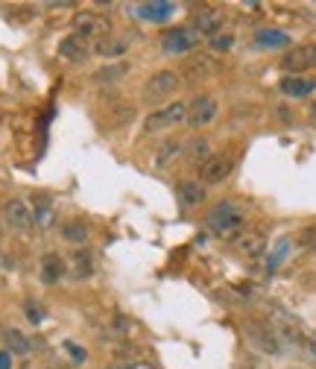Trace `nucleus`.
<instances>
[{
    "mask_svg": "<svg viewBox=\"0 0 316 369\" xmlns=\"http://www.w3.org/2000/svg\"><path fill=\"white\" fill-rule=\"evenodd\" d=\"M246 223V214L238 203H220L208 211V229L217 234V238H238L240 229Z\"/></svg>",
    "mask_w": 316,
    "mask_h": 369,
    "instance_id": "f257e3e1",
    "label": "nucleus"
},
{
    "mask_svg": "<svg viewBox=\"0 0 316 369\" xmlns=\"http://www.w3.org/2000/svg\"><path fill=\"white\" fill-rule=\"evenodd\" d=\"M74 32H76V39H82V41L91 39L97 44V41L111 36V21L97 12H79L74 18Z\"/></svg>",
    "mask_w": 316,
    "mask_h": 369,
    "instance_id": "f03ea898",
    "label": "nucleus"
},
{
    "mask_svg": "<svg viewBox=\"0 0 316 369\" xmlns=\"http://www.w3.org/2000/svg\"><path fill=\"white\" fill-rule=\"evenodd\" d=\"M188 123V103H167L164 109L153 112L144 121V132H161V129H170V126H181Z\"/></svg>",
    "mask_w": 316,
    "mask_h": 369,
    "instance_id": "7ed1b4c3",
    "label": "nucleus"
},
{
    "mask_svg": "<svg viewBox=\"0 0 316 369\" xmlns=\"http://www.w3.org/2000/svg\"><path fill=\"white\" fill-rule=\"evenodd\" d=\"M199 44V36L188 27H176V29H167L161 36V50L170 56H185L191 50Z\"/></svg>",
    "mask_w": 316,
    "mask_h": 369,
    "instance_id": "20e7f679",
    "label": "nucleus"
},
{
    "mask_svg": "<svg viewBox=\"0 0 316 369\" xmlns=\"http://www.w3.org/2000/svg\"><path fill=\"white\" fill-rule=\"evenodd\" d=\"M179 74L176 71H158L156 76H149L146 79V86H144V100L146 103H158V100L164 97H170L176 88H179Z\"/></svg>",
    "mask_w": 316,
    "mask_h": 369,
    "instance_id": "39448f33",
    "label": "nucleus"
},
{
    "mask_svg": "<svg viewBox=\"0 0 316 369\" xmlns=\"http://www.w3.org/2000/svg\"><path fill=\"white\" fill-rule=\"evenodd\" d=\"M246 334H249V343H252L255 349H261L263 355H278L281 351V337L270 323H249Z\"/></svg>",
    "mask_w": 316,
    "mask_h": 369,
    "instance_id": "423d86ee",
    "label": "nucleus"
},
{
    "mask_svg": "<svg viewBox=\"0 0 316 369\" xmlns=\"http://www.w3.org/2000/svg\"><path fill=\"white\" fill-rule=\"evenodd\" d=\"M281 68H284L290 76H298L302 71L316 68V44H302V47H293L290 53H284L281 59Z\"/></svg>",
    "mask_w": 316,
    "mask_h": 369,
    "instance_id": "0eeeda50",
    "label": "nucleus"
},
{
    "mask_svg": "<svg viewBox=\"0 0 316 369\" xmlns=\"http://www.w3.org/2000/svg\"><path fill=\"white\" fill-rule=\"evenodd\" d=\"M214 114H217V100L202 94L188 103V123L191 126H208L214 121Z\"/></svg>",
    "mask_w": 316,
    "mask_h": 369,
    "instance_id": "6e6552de",
    "label": "nucleus"
},
{
    "mask_svg": "<svg viewBox=\"0 0 316 369\" xmlns=\"http://www.w3.org/2000/svg\"><path fill=\"white\" fill-rule=\"evenodd\" d=\"M220 27H223V12L220 9L205 6V9H199L193 15V32H196V36H199V32H202V36H217Z\"/></svg>",
    "mask_w": 316,
    "mask_h": 369,
    "instance_id": "1a4fd4ad",
    "label": "nucleus"
},
{
    "mask_svg": "<svg viewBox=\"0 0 316 369\" xmlns=\"http://www.w3.org/2000/svg\"><path fill=\"white\" fill-rule=\"evenodd\" d=\"M231 159L228 156H211L205 164H202V179H205V184H220V182H226L228 179V173H231Z\"/></svg>",
    "mask_w": 316,
    "mask_h": 369,
    "instance_id": "9d476101",
    "label": "nucleus"
},
{
    "mask_svg": "<svg viewBox=\"0 0 316 369\" xmlns=\"http://www.w3.org/2000/svg\"><path fill=\"white\" fill-rule=\"evenodd\" d=\"M4 217H6V223L12 229H18V232L32 226V214H29V206L24 203V199H9V203L4 206Z\"/></svg>",
    "mask_w": 316,
    "mask_h": 369,
    "instance_id": "9b49d317",
    "label": "nucleus"
},
{
    "mask_svg": "<svg viewBox=\"0 0 316 369\" xmlns=\"http://www.w3.org/2000/svg\"><path fill=\"white\" fill-rule=\"evenodd\" d=\"M235 246L240 255L258 258V255H263V249H267V238H263V232H240L235 238Z\"/></svg>",
    "mask_w": 316,
    "mask_h": 369,
    "instance_id": "f8f14e48",
    "label": "nucleus"
},
{
    "mask_svg": "<svg viewBox=\"0 0 316 369\" xmlns=\"http://www.w3.org/2000/svg\"><path fill=\"white\" fill-rule=\"evenodd\" d=\"M173 12H176V4H170V0H149V4L135 6V15H141L146 21H167Z\"/></svg>",
    "mask_w": 316,
    "mask_h": 369,
    "instance_id": "ddd939ff",
    "label": "nucleus"
},
{
    "mask_svg": "<svg viewBox=\"0 0 316 369\" xmlns=\"http://www.w3.org/2000/svg\"><path fill=\"white\" fill-rule=\"evenodd\" d=\"M179 203L185 208L202 206L205 203V184L202 182H181L179 184Z\"/></svg>",
    "mask_w": 316,
    "mask_h": 369,
    "instance_id": "4468645a",
    "label": "nucleus"
},
{
    "mask_svg": "<svg viewBox=\"0 0 316 369\" xmlns=\"http://www.w3.org/2000/svg\"><path fill=\"white\" fill-rule=\"evenodd\" d=\"M214 71H217V62H214V56H191L185 62V74L191 79H205Z\"/></svg>",
    "mask_w": 316,
    "mask_h": 369,
    "instance_id": "2eb2a0df",
    "label": "nucleus"
},
{
    "mask_svg": "<svg viewBox=\"0 0 316 369\" xmlns=\"http://www.w3.org/2000/svg\"><path fill=\"white\" fill-rule=\"evenodd\" d=\"M313 88H316V79H308V76H284L281 79V91L287 97H308Z\"/></svg>",
    "mask_w": 316,
    "mask_h": 369,
    "instance_id": "dca6fc26",
    "label": "nucleus"
},
{
    "mask_svg": "<svg viewBox=\"0 0 316 369\" xmlns=\"http://www.w3.org/2000/svg\"><path fill=\"white\" fill-rule=\"evenodd\" d=\"M64 276V258L62 255H44L41 258V279L47 281V284H56L59 279Z\"/></svg>",
    "mask_w": 316,
    "mask_h": 369,
    "instance_id": "f3484780",
    "label": "nucleus"
},
{
    "mask_svg": "<svg viewBox=\"0 0 316 369\" xmlns=\"http://www.w3.org/2000/svg\"><path fill=\"white\" fill-rule=\"evenodd\" d=\"M59 53L68 59V62H82V59L88 56V47H85V41H82V39L71 36V39H64V41L59 44Z\"/></svg>",
    "mask_w": 316,
    "mask_h": 369,
    "instance_id": "a211bd4d",
    "label": "nucleus"
},
{
    "mask_svg": "<svg viewBox=\"0 0 316 369\" xmlns=\"http://www.w3.org/2000/svg\"><path fill=\"white\" fill-rule=\"evenodd\" d=\"M129 74V65L126 62H114V65H106V68H99L94 74V79L99 82V86H106V82H118L121 76Z\"/></svg>",
    "mask_w": 316,
    "mask_h": 369,
    "instance_id": "6ab92c4d",
    "label": "nucleus"
},
{
    "mask_svg": "<svg viewBox=\"0 0 316 369\" xmlns=\"http://www.w3.org/2000/svg\"><path fill=\"white\" fill-rule=\"evenodd\" d=\"M126 47H129V41L126 39H114V32H111L109 39L94 44V53H99V56H121Z\"/></svg>",
    "mask_w": 316,
    "mask_h": 369,
    "instance_id": "aec40b11",
    "label": "nucleus"
},
{
    "mask_svg": "<svg viewBox=\"0 0 316 369\" xmlns=\"http://www.w3.org/2000/svg\"><path fill=\"white\" fill-rule=\"evenodd\" d=\"M255 41L261 47H284L290 39H287V32H281V29H258L255 32Z\"/></svg>",
    "mask_w": 316,
    "mask_h": 369,
    "instance_id": "412c9836",
    "label": "nucleus"
},
{
    "mask_svg": "<svg viewBox=\"0 0 316 369\" xmlns=\"http://www.w3.org/2000/svg\"><path fill=\"white\" fill-rule=\"evenodd\" d=\"M62 234H64V238H68L71 243H85V241H88V223L71 220V223H64Z\"/></svg>",
    "mask_w": 316,
    "mask_h": 369,
    "instance_id": "4be33fe9",
    "label": "nucleus"
},
{
    "mask_svg": "<svg viewBox=\"0 0 316 369\" xmlns=\"http://www.w3.org/2000/svg\"><path fill=\"white\" fill-rule=\"evenodd\" d=\"M6 351H12V355H27V351H29V340L24 337L21 331L9 328L6 331Z\"/></svg>",
    "mask_w": 316,
    "mask_h": 369,
    "instance_id": "5701e85b",
    "label": "nucleus"
},
{
    "mask_svg": "<svg viewBox=\"0 0 316 369\" xmlns=\"http://www.w3.org/2000/svg\"><path fill=\"white\" fill-rule=\"evenodd\" d=\"M188 153H191V159H193V161L205 164V161L211 159V144H208V138H193V141H191V149H188Z\"/></svg>",
    "mask_w": 316,
    "mask_h": 369,
    "instance_id": "b1692460",
    "label": "nucleus"
},
{
    "mask_svg": "<svg viewBox=\"0 0 316 369\" xmlns=\"http://www.w3.org/2000/svg\"><path fill=\"white\" fill-rule=\"evenodd\" d=\"M296 246H298V249H308V253H316V223H313V226H305L302 232L296 234Z\"/></svg>",
    "mask_w": 316,
    "mask_h": 369,
    "instance_id": "393cba45",
    "label": "nucleus"
},
{
    "mask_svg": "<svg viewBox=\"0 0 316 369\" xmlns=\"http://www.w3.org/2000/svg\"><path fill=\"white\" fill-rule=\"evenodd\" d=\"M74 273L79 279L91 276V255L85 253V249H76V253H74Z\"/></svg>",
    "mask_w": 316,
    "mask_h": 369,
    "instance_id": "a878e982",
    "label": "nucleus"
},
{
    "mask_svg": "<svg viewBox=\"0 0 316 369\" xmlns=\"http://www.w3.org/2000/svg\"><path fill=\"white\" fill-rule=\"evenodd\" d=\"M179 153H181V141H167V144L161 147V153H158V164L164 167L167 161H173Z\"/></svg>",
    "mask_w": 316,
    "mask_h": 369,
    "instance_id": "bb28decb",
    "label": "nucleus"
},
{
    "mask_svg": "<svg viewBox=\"0 0 316 369\" xmlns=\"http://www.w3.org/2000/svg\"><path fill=\"white\" fill-rule=\"evenodd\" d=\"M27 320H29L32 326H39V323L44 320V308L36 305V302H27Z\"/></svg>",
    "mask_w": 316,
    "mask_h": 369,
    "instance_id": "cd10ccee",
    "label": "nucleus"
},
{
    "mask_svg": "<svg viewBox=\"0 0 316 369\" xmlns=\"http://www.w3.org/2000/svg\"><path fill=\"white\" fill-rule=\"evenodd\" d=\"M231 41H235L231 36H214V39H211V47H214V50H228Z\"/></svg>",
    "mask_w": 316,
    "mask_h": 369,
    "instance_id": "c85d7f7f",
    "label": "nucleus"
},
{
    "mask_svg": "<svg viewBox=\"0 0 316 369\" xmlns=\"http://www.w3.org/2000/svg\"><path fill=\"white\" fill-rule=\"evenodd\" d=\"M64 349H68L71 351V355H74V363H82V361H85L88 355H85V351H82L79 346H74V343H64Z\"/></svg>",
    "mask_w": 316,
    "mask_h": 369,
    "instance_id": "c756f323",
    "label": "nucleus"
},
{
    "mask_svg": "<svg viewBox=\"0 0 316 369\" xmlns=\"http://www.w3.org/2000/svg\"><path fill=\"white\" fill-rule=\"evenodd\" d=\"M0 369H12V351H0Z\"/></svg>",
    "mask_w": 316,
    "mask_h": 369,
    "instance_id": "7c9ffc66",
    "label": "nucleus"
},
{
    "mask_svg": "<svg viewBox=\"0 0 316 369\" xmlns=\"http://www.w3.org/2000/svg\"><path fill=\"white\" fill-rule=\"evenodd\" d=\"M106 369H135V366H129V363H111V366H106Z\"/></svg>",
    "mask_w": 316,
    "mask_h": 369,
    "instance_id": "2f4dec72",
    "label": "nucleus"
},
{
    "mask_svg": "<svg viewBox=\"0 0 316 369\" xmlns=\"http://www.w3.org/2000/svg\"><path fill=\"white\" fill-rule=\"evenodd\" d=\"M313 114H316V106H313Z\"/></svg>",
    "mask_w": 316,
    "mask_h": 369,
    "instance_id": "473e14b6",
    "label": "nucleus"
}]
</instances>
